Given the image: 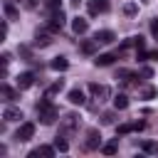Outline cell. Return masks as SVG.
Instances as JSON below:
<instances>
[{
	"label": "cell",
	"mask_w": 158,
	"mask_h": 158,
	"mask_svg": "<svg viewBox=\"0 0 158 158\" xmlns=\"http://www.w3.org/2000/svg\"><path fill=\"white\" fill-rule=\"evenodd\" d=\"M40 156H42V158H52V156H54V148H52V146H40V148L30 151L27 158H40Z\"/></svg>",
	"instance_id": "obj_11"
},
{
	"label": "cell",
	"mask_w": 158,
	"mask_h": 158,
	"mask_svg": "<svg viewBox=\"0 0 158 158\" xmlns=\"http://www.w3.org/2000/svg\"><path fill=\"white\" fill-rule=\"evenodd\" d=\"M2 10H5V17H7V20H17V17H20V12H17V7H15V5L10 2V0H7L5 5H2Z\"/></svg>",
	"instance_id": "obj_17"
},
{
	"label": "cell",
	"mask_w": 158,
	"mask_h": 158,
	"mask_svg": "<svg viewBox=\"0 0 158 158\" xmlns=\"http://www.w3.org/2000/svg\"><path fill=\"white\" fill-rule=\"evenodd\" d=\"M143 128H146V123H143V121H133V123H121V126H116V133H118V136H123V133L143 131Z\"/></svg>",
	"instance_id": "obj_7"
},
{
	"label": "cell",
	"mask_w": 158,
	"mask_h": 158,
	"mask_svg": "<svg viewBox=\"0 0 158 158\" xmlns=\"http://www.w3.org/2000/svg\"><path fill=\"white\" fill-rule=\"evenodd\" d=\"M17 89H30L32 84H35V74L32 72H22V74H17Z\"/></svg>",
	"instance_id": "obj_8"
},
{
	"label": "cell",
	"mask_w": 158,
	"mask_h": 158,
	"mask_svg": "<svg viewBox=\"0 0 158 158\" xmlns=\"http://www.w3.org/2000/svg\"><path fill=\"white\" fill-rule=\"evenodd\" d=\"M0 62H2V67H7V64H10V54H7V52H2V57H0Z\"/></svg>",
	"instance_id": "obj_33"
},
{
	"label": "cell",
	"mask_w": 158,
	"mask_h": 158,
	"mask_svg": "<svg viewBox=\"0 0 158 158\" xmlns=\"http://www.w3.org/2000/svg\"><path fill=\"white\" fill-rule=\"evenodd\" d=\"M151 35L158 40V17H153V20H151Z\"/></svg>",
	"instance_id": "obj_30"
},
{
	"label": "cell",
	"mask_w": 158,
	"mask_h": 158,
	"mask_svg": "<svg viewBox=\"0 0 158 158\" xmlns=\"http://www.w3.org/2000/svg\"><path fill=\"white\" fill-rule=\"evenodd\" d=\"M141 148H143V151H146V153H156V151H158V146H156V143H153V141H146V143H143V146H141Z\"/></svg>",
	"instance_id": "obj_29"
},
{
	"label": "cell",
	"mask_w": 158,
	"mask_h": 158,
	"mask_svg": "<svg viewBox=\"0 0 158 158\" xmlns=\"http://www.w3.org/2000/svg\"><path fill=\"white\" fill-rule=\"evenodd\" d=\"M141 96H143V99H156V96H158V89H156V86H146V89L141 91Z\"/></svg>",
	"instance_id": "obj_27"
},
{
	"label": "cell",
	"mask_w": 158,
	"mask_h": 158,
	"mask_svg": "<svg viewBox=\"0 0 158 158\" xmlns=\"http://www.w3.org/2000/svg\"><path fill=\"white\" fill-rule=\"evenodd\" d=\"M44 7L49 12H57V10H62V0H44Z\"/></svg>",
	"instance_id": "obj_25"
},
{
	"label": "cell",
	"mask_w": 158,
	"mask_h": 158,
	"mask_svg": "<svg viewBox=\"0 0 158 158\" xmlns=\"http://www.w3.org/2000/svg\"><path fill=\"white\" fill-rule=\"evenodd\" d=\"M123 12H126V15H136V12H138V5H136V2H126V5H123Z\"/></svg>",
	"instance_id": "obj_28"
},
{
	"label": "cell",
	"mask_w": 158,
	"mask_h": 158,
	"mask_svg": "<svg viewBox=\"0 0 158 158\" xmlns=\"http://www.w3.org/2000/svg\"><path fill=\"white\" fill-rule=\"evenodd\" d=\"M116 148H118V138H116V141L104 143V146H101V153H104V156H114V153H116Z\"/></svg>",
	"instance_id": "obj_21"
},
{
	"label": "cell",
	"mask_w": 158,
	"mask_h": 158,
	"mask_svg": "<svg viewBox=\"0 0 158 158\" xmlns=\"http://www.w3.org/2000/svg\"><path fill=\"white\" fill-rule=\"evenodd\" d=\"M114 59H116V54H99L94 59V64L96 67H109V64H114Z\"/></svg>",
	"instance_id": "obj_18"
},
{
	"label": "cell",
	"mask_w": 158,
	"mask_h": 158,
	"mask_svg": "<svg viewBox=\"0 0 158 158\" xmlns=\"http://www.w3.org/2000/svg\"><path fill=\"white\" fill-rule=\"evenodd\" d=\"M77 126H79V116L77 114H64L62 118H59V136H72L74 131H77Z\"/></svg>",
	"instance_id": "obj_2"
},
{
	"label": "cell",
	"mask_w": 158,
	"mask_h": 158,
	"mask_svg": "<svg viewBox=\"0 0 158 158\" xmlns=\"http://www.w3.org/2000/svg\"><path fill=\"white\" fill-rule=\"evenodd\" d=\"M94 40H96L99 44H109V42H114V40H116V35H114L111 30H99V32L94 35Z\"/></svg>",
	"instance_id": "obj_12"
},
{
	"label": "cell",
	"mask_w": 158,
	"mask_h": 158,
	"mask_svg": "<svg viewBox=\"0 0 158 158\" xmlns=\"http://www.w3.org/2000/svg\"><path fill=\"white\" fill-rule=\"evenodd\" d=\"M86 10H89L91 17H96L99 12H106V10H109V2H106V0H89V2H86Z\"/></svg>",
	"instance_id": "obj_5"
},
{
	"label": "cell",
	"mask_w": 158,
	"mask_h": 158,
	"mask_svg": "<svg viewBox=\"0 0 158 158\" xmlns=\"http://www.w3.org/2000/svg\"><path fill=\"white\" fill-rule=\"evenodd\" d=\"M0 37H2V40L7 37V22H2V27H0Z\"/></svg>",
	"instance_id": "obj_34"
},
{
	"label": "cell",
	"mask_w": 158,
	"mask_h": 158,
	"mask_svg": "<svg viewBox=\"0 0 158 158\" xmlns=\"http://www.w3.org/2000/svg\"><path fill=\"white\" fill-rule=\"evenodd\" d=\"M67 99H69V104H74V106H81L86 99H84V91L81 89H72L69 94H67Z\"/></svg>",
	"instance_id": "obj_14"
},
{
	"label": "cell",
	"mask_w": 158,
	"mask_h": 158,
	"mask_svg": "<svg viewBox=\"0 0 158 158\" xmlns=\"http://www.w3.org/2000/svg\"><path fill=\"white\" fill-rule=\"evenodd\" d=\"M84 148H86V151H96V148H101V133H99V128H89V131H86Z\"/></svg>",
	"instance_id": "obj_3"
},
{
	"label": "cell",
	"mask_w": 158,
	"mask_h": 158,
	"mask_svg": "<svg viewBox=\"0 0 158 158\" xmlns=\"http://www.w3.org/2000/svg\"><path fill=\"white\" fill-rule=\"evenodd\" d=\"M141 77H146V79L153 77V69H151V67H141Z\"/></svg>",
	"instance_id": "obj_32"
},
{
	"label": "cell",
	"mask_w": 158,
	"mask_h": 158,
	"mask_svg": "<svg viewBox=\"0 0 158 158\" xmlns=\"http://www.w3.org/2000/svg\"><path fill=\"white\" fill-rule=\"evenodd\" d=\"M114 121H116V114H114V111H104V114H101V123H104V126H111Z\"/></svg>",
	"instance_id": "obj_24"
},
{
	"label": "cell",
	"mask_w": 158,
	"mask_h": 158,
	"mask_svg": "<svg viewBox=\"0 0 158 158\" xmlns=\"http://www.w3.org/2000/svg\"><path fill=\"white\" fill-rule=\"evenodd\" d=\"M62 89H64V81H62V79H57V81H54V84H52V86H49V89H47V94H49V96H52V94H59V91H62Z\"/></svg>",
	"instance_id": "obj_26"
},
{
	"label": "cell",
	"mask_w": 158,
	"mask_h": 158,
	"mask_svg": "<svg viewBox=\"0 0 158 158\" xmlns=\"http://www.w3.org/2000/svg\"><path fill=\"white\" fill-rule=\"evenodd\" d=\"M69 5H72V7H79V5H81V0H69Z\"/></svg>",
	"instance_id": "obj_36"
},
{
	"label": "cell",
	"mask_w": 158,
	"mask_h": 158,
	"mask_svg": "<svg viewBox=\"0 0 158 158\" xmlns=\"http://www.w3.org/2000/svg\"><path fill=\"white\" fill-rule=\"evenodd\" d=\"M96 40H89V42H81V52L84 54H94V49H96Z\"/></svg>",
	"instance_id": "obj_22"
},
{
	"label": "cell",
	"mask_w": 158,
	"mask_h": 158,
	"mask_svg": "<svg viewBox=\"0 0 158 158\" xmlns=\"http://www.w3.org/2000/svg\"><path fill=\"white\" fill-rule=\"evenodd\" d=\"M52 44V35L49 32H35V47H49Z\"/></svg>",
	"instance_id": "obj_13"
},
{
	"label": "cell",
	"mask_w": 158,
	"mask_h": 158,
	"mask_svg": "<svg viewBox=\"0 0 158 158\" xmlns=\"http://www.w3.org/2000/svg\"><path fill=\"white\" fill-rule=\"evenodd\" d=\"M37 116H40V121H42L44 126H49V123H54V121L59 118V109L49 101V94H47L42 101H37Z\"/></svg>",
	"instance_id": "obj_1"
},
{
	"label": "cell",
	"mask_w": 158,
	"mask_h": 158,
	"mask_svg": "<svg viewBox=\"0 0 158 158\" xmlns=\"http://www.w3.org/2000/svg\"><path fill=\"white\" fill-rule=\"evenodd\" d=\"M2 118H5L7 123H12V121H20V118H22V111H20V109H15V106H5V111H2Z\"/></svg>",
	"instance_id": "obj_10"
},
{
	"label": "cell",
	"mask_w": 158,
	"mask_h": 158,
	"mask_svg": "<svg viewBox=\"0 0 158 158\" xmlns=\"http://www.w3.org/2000/svg\"><path fill=\"white\" fill-rule=\"evenodd\" d=\"M126 106H128V96H126V94H116V96H114V109H116V111H123Z\"/></svg>",
	"instance_id": "obj_20"
},
{
	"label": "cell",
	"mask_w": 158,
	"mask_h": 158,
	"mask_svg": "<svg viewBox=\"0 0 158 158\" xmlns=\"http://www.w3.org/2000/svg\"><path fill=\"white\" fill-rule=\"evenodd\" d=\"M27 7H30V10H35V7H37V0H27Z\"/></svg>",
	"instance_id": "obj_35"
},
{
	"label": "cell",
	"mask_w": 158,
	"mask_h": 158,
	"mask_svg": "<svg viewBox=\"0 0 158 158\" xmlns=\"http://www.w3.org/2000/svg\"><path fill=\"white\" fill-rule=\"evenodd\" d=\"M62 27H64V12L57 10V12H52V17H49V30L57 32V30H62Z\"/></svg>",
	"instance_id": "obj_9"
},
{
	"label": "cell",
	"mask_w": 158,
	"mask_h": 158,
	"mask_svg": "<svg viewBox=\"0 0 158 158\" xmlns=\"http://www.w3.org/2000/svg\"><path fill=\"white\" fill-rule=\"evenodd\" d=\"M0 94H2V101H15V99H17V91H15V89H10L7 84H2V86H0Z\"/></svg>",
	"instance_id": "obj_19"
},
{
	"label": "cell",
	"mask_w": 158,
	"mask_h": 158,
	"mask_svg": "<svg viewBox=\"0 0 158 158\" xmlns=\"http://www.w3.org/2000/svg\"><path fill=\"white\" fill-rule=\"evenodd\" d=\"M17 52H20V57H25V59H32V54H30V47H20Z\"/></svg>",
	"instance_id": "obj_31"
},
{
	"label": "cell",
	"mask_w": 158,
	"mask_h": 158,
	"mask_svg": "<svg viewBox=\"0 0 158 158\" xmlns=\"http://www.w3.org/2000/svg\"><path fill=\"white\" fill-rule=\"evenodd\" d=\"M89 91H91V96L94 99H99V101H106L109 99V86H104V84H89Z\"/></svg>",
	"instance_id": "obj_6"
},
{
	"label": "cell",
	"mask_w": 158,
	"mask_h": 158,
	"mask_svg": "<svg viewBox=\"0 0 158 158\" xmlns=\"http://www.w3.org/2000/svg\"><path fill=\"white\" fill-rule=\"evenodd\" d=\"M72 30H74L77 35H84V32L89 30V22H86L84 17H74V20H72Z\"/></svg>",
	"instance_id": "obj_15"
},
{
	"label": "cell",
	"mask_w": 158,
	"mask_h": 158,
	"mask_svg": "<svg viewBox=\"0 0 158 158\" xmlns=\"http://www.w3.org/2000/svg\"><path fill=\"white\" fill-rule=\"evenodd\" d=\"M54 148H57V151H62V153H64V151H69V143L64 141V136H59V133H57V138H54Z\"/></svg>",
	"instance_id": "obj_23"
},
{
	"label": "cell",
	"mask_w": 158,
	"mask_h": 158,
	"mask_svg": "<svg viewBox=\"0 0 158 158\" xmlns=\"http://www.w3.org/2000/svg\"><path fill=\"white\" fill-rule=\"evenodd\" d=\"M49 67H52V69H54V72H64V69H67V67H69V59H67V57H54V59H52V64H49Z\"/></svg>",
	"instance_id": "obj_16"
},
{
	"label": "cell",
	"mask_w": 158,
	"mask_h": 158,
	"mask_svg": "<svg viewBox=\"0 0 158 158\" xmlns=\"http://www.w3.org/2000/svg\"><path fill=\"white\" fill-rule=\"evenodd\" d=\"M35 136V123H30V121H25L20 128H17V133H15V141H20V143H25V141H30Z\"/></svg>",
	"instance_id": "obj_4"
}]
</instances>
